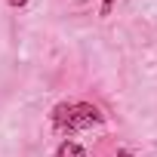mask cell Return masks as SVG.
Returning a JSON list of instances; mask_svg holds the SVG:
<instances>
[{
	"label": "cell",
	"mask_w": 157,
	"mask_h": 157,
	"mask_svg": "<svg viewBox=\"0 0 157 157\" xmlns=\"http://www.w3.org/2000/svg\"><path fill=\"white\" fill-rule=\"evenodd\" d=\"M105 120V114L90 105V102H62L52 108V126L59 132H80V129H93Z\"/></svg>",
	"instance_id": "cell-1"
},
{
	"label": "cell",
	"mask_w": 157,
	"mask_h": 157,
	"mask_svg": "<svg viewBox=\"0 0 157 157\" xmlns=\"http://www.w3.org/2000/svg\"><path fill=\"white\" fill-rule=\"evenodd\" d=\"M52 157H86V151H83V145H77V142L65 139V142L56 148V154H52Z\"/></svg>",
	"instance_id": "cell-2"
},
{
	"label": "cell",
	"mask_w": 157,
	"mask_h": 157,
	"mask_svg": "<svg viewBox=\"0 0 157 157\" xmlns=\"http://www.w3.org/2000/svg\"><path fill=\"white\" fill-rule=\"evenodd\" d=\"M114 3H117V0H102V10H99V16H111Z\"/></svg>",
	"instance_id": "cell-3"
},
{
	"label": "cell",
	"mask_w": 157,
	"mask_h": 157,
	"mask_svg": "<svg viewBox=\"0 0 157 157\" xmlns=\"http://www.w3.org/2000/svg\"><path fill=\"white\" fill-rule=\"evenodd\" d=\"M6 3H10V6H25L28 0H6Z\"/></svg>",
	"instance_id": "cell-4"
},
{
	"label": "cell",
	"mask_w": 157,
	"mask_h": 157,
	"mask_svg": "<svg viewBox=\"0 0 157 157\" xmlns=\"http://www.w3.org/2000/svg\"><path fill=\"white\" fill-rule=\"evenodd\" d=\"M117 157H132V154L129 151H117Z\"/></svg>",
	"instance_id": "cell-5"
}]
</instances>
